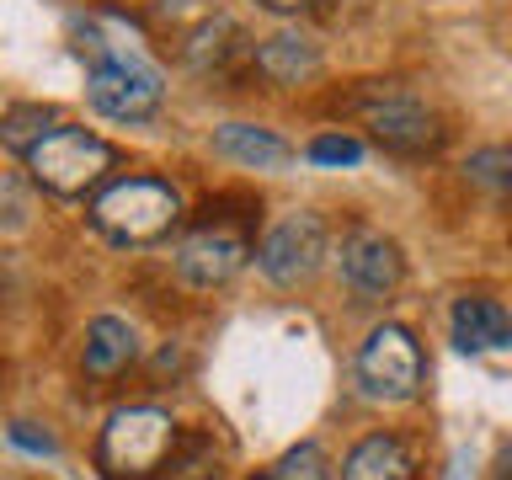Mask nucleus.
Masks as SVG:
<instances>
[{
	"label": "nucleus",
	"instance_id": "obj_1",
	"mask_svg": "<svg viewBox=\"0 0 512 480\" xmlns=\"http://www.w3.org/2000/svg\"><path fill=\"white\" fill-rule=\"evenodd\" d=\"M182 219H187L182 192L160 176H112L91 198V230L118 251L160 246L182 230Z\"/></svg>",
	"mask_w": 512,
	"mask_h": 480
},
{
	"label": "nucleus",
	"instance_id": "obj_2",
	"mask_svg": "<svg viewBox=\"0 0 512 480\" xmlns=\"http://www.w3.org/2000/svg\"><path fill=\"white\" fill-rule=\"evenodd\" d=\"M80 38H86L80 54H91V70H86L91 112L107 123H150L160 112V102H166V75H160L139 48L107 43L96 27H86Z\"/></svg>",
	"mask_w": 512,
	"mask_h": 480
},
{
	"label": "nucleus",
	"instance_id": "obj_3",
	"mask_svg": "<svg viewBox=\"0 0 512 480\" xmlns=\"http://www.w3.org/2000/svg\"><path fill=\"white\" fill-rule=\"evenodd\" d=\"M22 160L48 198H96L112 182V171H118V150L102 134L75 128V123H59L54 134H43Z\"/></svg>",
	"mask_w": 512,
	"mask_h": 480
},
{
	"label": "nucleus",
	"instance_id": "obj_4",
	"mask_svg": "<svg viewBox=\"0 0 512 480\" xmlns=\"http://www.w3.org/2000/svg\"><path fill=\"white\" fill-rule=\"evenodd\" d=\"M182 443V427L160 406H123L107 416L102 438H96V464L107 480H150L166 470L171 448Z\"/></svg>",
	"mask_w": 512,
	"mask_h": 480
},
{
	"label": "nucleus",
	"instance_id": "obj_5",
	"mask_svg": "<svg viewBox=\"0 0 512 480\" xmlns=\"http://www.w3.org/2000/svg\"><path fill=\"white\" fill-rule=\"evenodd\" d=\"M352 379L374 406H411L427 390V352L416 342L411 326L384 320L363 336L358 358H352Z\"/></svg>",
	"mask_w": 512,
	"mask_h": 480
},
{
	"label": "nucleus",
	"instance_id": "obj_6",
	"mask_svg": "<svg viewBox=\"0 0 512 480\" xmlns=\"http://www.w3.org/2000/svg\"><path fill=\"white\" fill-rule=\"evenodd\" d=\"M358 118L374 134L379 150L390 155H438L448 128L416 91L390 86V80H368V91L358 96Z\"/></svg>",
	"mask_w": 512,
	"mask_h": 480
},
{
	"label": "nucleus",
	"instance_id": "obj_7",
	"mask_svg": "<svg viewBox=\"0 0 512 480\" xmlns=\"http://www.w3.org/2000/svg\"><path fill=\"white\" fill-rule=\"evenodd\" d=\"M331 256V224L315 214V208H299V214H283L278 224H267V235L256 240V272L272 288H304L320 278Z\"/></svg>",
	"mask_w": 512,
	"mask_h": 480
},
{
	"label": "nucleus",
	"instance_id": "obj_8",
	"mask_svg": "<svg viewBox=\"0 0 512 480\" xmlns=\"http://www.w3.org/2000/svg\"><path fill=\"white\" fill-rule=\"evenodd\" d=\"M246 262H256V246L240 224L224 219H203L198 230H187L171 251V272L176 283L192 288V294H214V288H230Z\"/></svg>",
	"mask_w": 512,
	"mask_h": 480
},
{
	"label": "nucleus",
	"instance_id": "obj_9",
	"mask_svg": "<svg viewBox=\"0 0 512 480\" xmlns=\"http://www.w3.org/2000/svg\"><path fill=\"white\" fill-rule=\"evenodd\" d=\"M336 272H342V288L358 304H384L406 283V251L384 230H352L336 251Z\"/></svg>",
	"mask_w": 512,
	"mask_h": 480
},
{
	"label": "nucleus",
	"instance_id": "obj_10",
	"mask_svg": "<svg viewBox=\"0 0 512 480\" xmlns=\"http://www.w3.org/2000/svg\"><path fill=\"white\" fill-rule=\"evenodd\" d=\"M251 70L267 80V86H310V80L326 70V48H320L310 32L299 27H278L272 38H262L251 48Z\"/></svg>",
	"mask_w": 512,
	"mask_h": 480
},
{
	"label": "nucleus",
	"instance_id": "obj_11",
	"mask_svg": "<svg viewBox=\"0 0 512 480\" xmlns=\"http://www.w3.org/2000/svg\"><path fill=\"white\" fill-rule=\"evenodd\" d=\"M208 150L240 171H288L294 166V144L262 123H219L208 134Z\"/></svg>",
	"mask_w": 512,
	"mask_h": 480
},
{
	"label": "nucleus",
	"instance_id": "obj_12",
	"mask_svg": "<svg viewBox=\"0 0 512 480\" xmlns=\"http://www.w3.org/2000/svg\"><path fill=\"white\" fill-rule=\"evenodd\" d=\"M448 336L459 352H512V310L486 294H464L448 310Z\"/></svg>",
	"mask_w": 512,
	"mask_h": 480
},
{
	"label": "nucleus",
	"instance_id": "obj_13",
	"mask_svg": "<svg viewBox=\"0 0 512 480\" xmlns=\"http://www.w3.org/2000/svg\"><path fill=\"white\" fill-rule=\"evenodd\" d=\"M251 48L256 43L240 32V22H230V16H203L182 38V64L192 75H224L230 64L251 59Z\"/></svg>",
	"mask_w": 512,
	"mask_h": 480
},
{
	"label": "nucleus",
	"instance_id": "obj_14",
	"mask_svg": "<svg viewBox=\"0 0 512 480\" xmlns=\"http://www.w3.org/2000/svg\"><path fill=\"white\" fill-rule=\"evenodd\" d=\"M416 470V448L400 432H368L342 459V480H416Z\"/></svg>",
	"mask_w": 512,
	"mask_h": 480
},
{
	"label": "nucleus",
	"instance_id": "obj_15",
	"mask_svg": "<svg viewBox=\"0 0 512 480\" xmlns=\"http://www.w3.org/2000/svg\"><path fill=\"white\" fill-rule=\"evenodd\" d=\"M139 358V331L118 315H96L86 326V347H80V363H86L91 379H118L128 363Z\"/></svg>",
	"mask_w": 512,
	"mask_h": 480
},
{
	"label": "nucleus",
	"instance_id": "obj_16",
	"mask_svg": "<svg viewBox=\"0 0 512 480\" xmlns=\"http://www.w3.org/2000/svg\"><path fill=\"white\" fill-rule=\"evenodd\" d=\"M464 182L496 203H512V144H480L464 155Z\"/></svg>",
	"mask_w": 512,
	"mask_h": 480
},
{
	"label": "nucleus",
	"instance_id": "obj_17",
	"mask_svg": "<svg viewBox=\"0 0 512 480\" xmlns=\"http://www.w3.org/2000/svg\"><path fill=\"white\" fill-rule=\"evenodd\" d=\"M54 128H59V112H54V107H43V102H22V107L0 112V150L27 155L32 144H38L43 134H54Z\"/></svg>",
	"mask_w": 512,
	"mask_h": 480
},
{
	"label": "nucleus",
	"instance_id": "obj_18",
	"mask_svg": "<svg viewBox=\"0 0 512 480\" xmlns=\"http://www.w3.org/2000/svg\"><path fill=\"white\" fill-rule=\"evenodd\" d=\"M166 480H219V454H214V438L208 432H182V443L171 448Z\"/></svg>",
	"mask_w": 512,
	"mask_h": 480
},
{
	"label": "nucleus",
	"instance_id": "obj_19",
	"mask_svg": "<svg viewBox=\"0 0 512 480\" xmlns=\"http://www.w3.org/2000/svg\"><path fill=\"white\" fill-rule=\"evenodd\" d=\"M256 480H331V459L320 443H299V448H288L283 459H272Z\"/></svg>",
	"mask_w": 512,
	"mask_h": 480
},
{
	"label": "nucleus",
	"instance_id": "obj_20",
	"mask_svg": "<svg viewBox=\"0 0 512 480\" xmlns=\"http://www.w3.org/2000/svg\"><path fill=\"white\" fill-rule=\"evenodd\" d=\"M304 160H310V166H331V171L363 166V139L342 134V128H326V134H315L310 144H304Z\"/></svg>",
	"mask_w": 512,
	"mask_h": 480
},
{
	"label": "nucleus",
	"instance_id": "obj_21",
	"mask_svg": "<svg viewBox=\"0 0 512 480\" xmlns=\"http://www.w3.org/2000/svg\"><path fill=\"white\" fill-rule=\"evenodd\" d=\"M11 443H22V448H32V454H54V438H48V432H32V422H16L11 427Z\"/></svg>",
	"mask_w": 512,
	"mask_h": 480
},
{
	"label": "nucleus",
	"instance_id": "obj_22",
	"mask_svg": "<svg viewBox=\"0 0 512 480\" xmlns=\"http://www.w3.org/2000/svg\"><path fill=\"white\" fill-rule=\"evenodd\" d=\"M315 6H320V0H256V11H267V16H304Z\"/></svg>",
	"mask_w": 512,
	"mask_h": 480
}]
</instances>
